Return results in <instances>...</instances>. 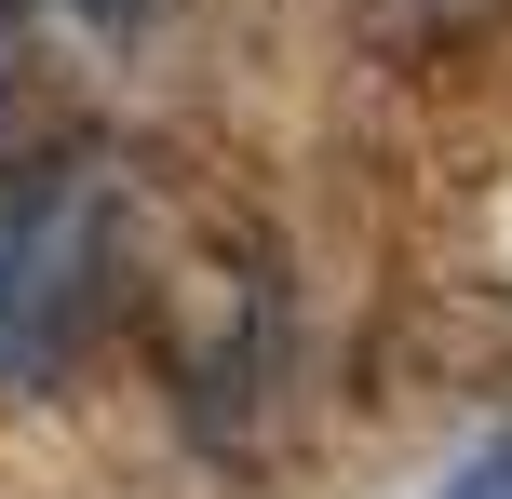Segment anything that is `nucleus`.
<instances>
[{"instance_id": "obj_1", "label": "nucleus", "mask_w": 512, "mask_h": 499, "mask_svg": "<svg viewBox=\"0 0 512 499\" xmlns=\"http://www.w3.org/2000/svg\"><path fill=\"white\" fill-rule=\"evenodd\" d=\"M122 284V189L95 162H41L0 189V405L54 392Z\"/></svg>"}, {"instance_id": "obj_2", "label": "nucleus", "mask_w": 512, "mask_h": 499, "mask_svg": "<svg viewBox=\"0 0 512 499\" xmlns=\"http://www.w3.org/2000/svg\"><path fill=\"white\" fill-rule=\"evenodd\" d=\"M41 14H68V27H149V14H176V0H41Z\"/></svg>"}, {"instance_id": "obj_3", "label": "nucleus", "mask_w": 512, "mask_h": 499, "mask_svg": "<svg viewBox=\"0 0 512 499\" xmlns=\"http://www.w3.org/2000/svg\"><path fill=\"white\" fill-rule=\"evenodd\" d=\"M445 499H512V446H486V459H459V473H445Z\"/></svg>"}]
</instances>
